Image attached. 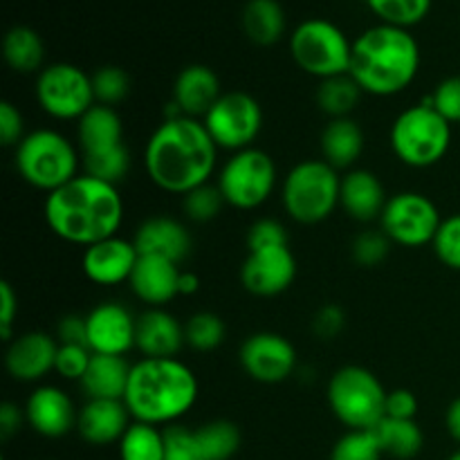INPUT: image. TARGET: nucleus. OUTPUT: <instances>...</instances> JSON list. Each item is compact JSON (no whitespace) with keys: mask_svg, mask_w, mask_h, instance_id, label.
<instances>
[{"mask_svg":"<svg viewBox=\"0 0 460 460\" xmlns=\"http://www.w3.org/2000/svg\"><path fill=\"white\" fill-rule=\"evenodd\" d=\"M58 344H81L88 346V331H85V317L79 314H67L58 322L57 328Z\"/></svg>","mask_w":460,"mask_h":460,"instance_id":"51","label":"nucleus"},{"mask_svg":"<svg viewBox=\"0 0 460 460\" xmlns=\"http://www.w3.org/2000/svg\"><path fill=\"white\" fill-rule=\"evenodd\" d=\"M205 460H229L241 447V431L229 420H211L196 429Z\"/></svg>","mask_w":460,"mask_h":460,"instance_id":"34","label":"nucleus"},{"mask_svg":"<svg viewBox=\"0 0 460 460\" xmlns=\"http://www.w3.org/2000/svg\"><path fill=\"white\" fill-rule=\"evenodd\" d=\"M279 171L272 157L263 148L250 146L245 151L232 153L220 166L216 187L225 198V205L234 209H259L270 200L277 189Z\"/></svg>","mask_w":460,"mask_h":460,"instance_id":"10","label":"nucleus"},{"mask_svg":"<svg viewBox=\"0 0 460 460\" xmlns=\"http://www.w3.org/2000/svg\"><path fill=\"white\" fill-rule=\"evenodd\" d=\"M200 385L178 358H144L133 364L124 404L135 422L171 427L198 402Z\"/></svg>","mask_w":460,"mask_h":460,"instance_id":"4","label":"nucleus"},{"mask_svg":"<svg viewBox=\"0 0 460 460\" xmlns=\"http://www.w3.org/2000/svg\"><path fill=\"white\" fill-rule=\"evenodd\" d=\"M182 207L189 220H193V223H209L225 207V198L218 187L202 184V187L193 189L187 196H182Z\"/></svg>","mask_w":460,"mask_h":460,"instance_id":"40","label":"nucleus"},{"mask_svg":"<svg viewBox=\"0 0 460 460\" xmlns=\"http://www.w3.org/2000/svg\"><path fill=\"white\" fill-rule=\"evenodd\" d=\"M447 460H460V449H458V452H454L452 456H449Z\"/></svg>","mask_w":460,"mask_h":460,"instance_id":"55","label":"nucleus"},{"mask_svg":"<svg viewBox=\"0 0 460 460\" xmlns=\"http://www.w3.org/2000/svg\"><path fill=\"white\" fill-rule=\"evenodd\" d=\"M340 171L326 160H304L292 166L283 180V209L295 223L319 225L340 207Z\"/></svg>","mask_w":460,"mask_h":460,"instance_id":"6","label":"nucleus"},{"mask_svg":"<svg viewBox=\"0 0 460 460\" xmlns=\"http://www.w3.org/2000/svg\"><path fill=\"white\" fill-rule=\"evenodd\" d=\"M85 331H88V349L93 353L124 358L130 349H135L137 317H133L126 305L103 301L85 314Z\"/></svg>","mask_w":460,"mask_h":460,"instance_id":"16","label":"nucleus"},{"mask_svg":"<svg viewBox=\"0 0 460 460\" xmlns=\"http://www.w3.org/2000/svg\"><path fill=\"white\" fill-rule=\"evenodd\" d=\"M241 367L261 385H279L295 373L296 350L277 332H254L241 346Z\"/></svg>","mask_w":460,"mask_h":460,"instance_id":"14","label":"nucleus"},{"mask_svg":"<svg viewBox=\"0 0 460 460\" xmlns=\"http://www.w3.org/2000/svg\"><path fill=\"white\" fill-rule=\"evenodd\" d=\"M445 422H447L449 436H452V438L460 445V398H456L452 404H449Z\"/></svg>","mask_w":460,"mask_h":460,"instance_id":"53","label":"nucleus"},{"mask_svg":"<svg viewBox=\"0 0 460 460\" xmlns=\"http://www.w3.org/2000/svg\"><path fill=\"white\" fill-rule=\"evenodd\" d=\"M380 443L371 431H349L335 443L331 460H382Z\"/></svg>","mask_w":460,"mask_h":460,"instance_id":"39","label":"nucleus"},{"mask_svg":"<svg viewBox=\"0 0 460 460\" xmlns=\"http://www.w3.org/2000/svg\"><path fill=\"white\" fill-rule=\"evenodd\" d=\"M22 416H25V413H22ZM22 416H21V409H18L16 404L4 402L3 407H0V431H3L4 438H9V436L21 427Z\"/></svg>","mask_w":460,"mask_h":460,"instance_id":"52","label":"nucleus"},{"mask_svg":"<svg viewBox=\"0 0 460 460\" xmlns=\"http://www.w3.org/2000/svg\"><path fill=\"white\" fill-rule=\"evenodd\" d=\"M420 70V45L411 30L373 25L353 40L349 75L362 93L394 97L416 81Z\"/></svg>","mask_w":460,"mask_h":460,"instance_id":"3","label":"nucleus"},{"mask_svg":"<svg viewBox=\"0 0 460 460\" xmlns=\"http://www.w3.org/2000/svg\"><path fill=\"white\" fill-rule=\"evenodd\" d=\"M180 272L182 270L173 261H166L162 256L139 254L137 265L130 274V290L148 308H164L169 301H173L180 295Z\"/></svg>","mask_w":460,"mask_h":460,"instance_id":"20","label":"nucleus"},{"mask_svg":"<svg viewBox=\"0 0 460 460\" xmlns=\"http://www.w3.org/2000/svg\"><path fill=\"white\" fill-rule=\"evenodd\" d=\"M288 229L277 218H261L247 229V252L270 250V247H286Z\"/></svg>","mask_w":460,"mask_h":460,"instance_id":"45","label":"nucleus"},{"mask_svg":"<svg viewBox=\"0 0 460 460\" xmlns=\"http://www.w3.org/2000/svg\"><path fill=\"white\" fill-rule=\"evenodd\" d=\"M184 344V326L169 310L148 308L137 317L135 349L142 350L144 358H175Z\"/></svg>","mask_w":460,"mask_h":460,"instance_id":"25","label":"nucleus"},{"mask_svg":"<svg viewBox=\"0 0 460 460\" xmlns=\"http://www.w3.org/2000/svg\"><path fill=\"white\" fill-rule=\"evenodd\" d=\"M377 443H380L385 456L409 460L420 454L425 436L416 420H400V418H385L380 425L373 429Z\"/></svg>","mask_w":460,"mask_h":460,"instance_id":"31","label":"nucleus"},{"mask_svg":"<svg viewBox=\"0 0 460 460\" xmlns=\"http://www.w3.org/2000/svg\"><path fill=\"white\" fill-rule=\"evenodd\" d=\"M3 57L18 75H31L40 70L45 58L43 39L27 25H13L3 39Z\"/></svg>","mask_w":460,"mask_h":460,"instance_id":"30","label":"nucleus"},{"mask_svg":"<svg viewBox=\"0 0 460 460\" xmlns=\"http://www.w3.org/2000/svg\"><path fill=\"white\" fill-rule=\"evenodd\" d=\"M216 164L218 146L202 119L193 117L162 121L144 151V166L151 182L173 196H187L193 189L209 184Z\"/></svg>","mask_w":460,"mask_h":460,"instance_id":"1","label":"nucleus"},{"mask_svg":"<svg viewBox=\"0 0 460 460\" xmlns=\"http://www.w3.org/2000/svg\"><path fill=\"white\" fill-rule=\"evenodd\" d=\"M322 155L332 169L350 171L364 151V130L353 117L331 119L322 130Z\"/></svg>","mask_w":460,"mask_h":460,"instance_id":"28","label":"nucleus"},{"mask_svg":"<svg viewBox=\"0 0 460 460\" xmlns=\"http://www.w3.org/2000/svg\"><path fill=\"white\" fill-rule=\"evenodd\" d=\"M81 162L75 144L54 128L27 133L16 146V169L30 187L52 193L79 175Z\"/></svg>","mask_w":460,"mask_h":460,"instance_id":"5","label":"nucleus"},{"mask_svg":"<svg viewBox=\"0 0 460 460\" xmlns=\"http://www.w3.org/2000/svg\"><path fill=\"white\" fill-rule=\"evenodd\" d=\"M25 137V124L22 115L13 103H0V142L3 146H18L21 139Z\"/></svg>","mask_w":460,"mask_h":460,"instance_id":"47","label":"nucleus"},{"mask_svg":"<svg viewBox=\"0 0 460 460\" xmlns=\"http://www.w3.org/2000/svg\"><path fill=\"white\" fill-rule=\"evenodd\" d=\"M431 245L440 263L460 272V214L443 218Z\"/></svg>","mask_w":460,"mask_h":460,"instance_id":"41","label":"nucleus"},{"mask_svg":"<svg viewBox=\"0 0 460 460\" xmlns=\"http://www.w3.org/2000/svg\"><path fill=\"white\" fill-rule=\"evenodd\" d=\"M389 250L391 241L386 238V234L382 229L380 232L371 229V232H364L359 236H355L350 254H353L355 263L362 265V268H376V265H380L389 256Z\"/></svg>","mask_w":460,"mask_h":460,"instance_id":"42","label":"nucleus"},{"mask_svg":"<svg viewBox=\"0 0 460 460\" xmlns=\"http://www.w3.org/2000/svg\"><path fill=\"white\" fill-rule=\"evenodd\" d=\"M121 460H164V431L155 425L135 422L126 429L119 443Z\"/></svg>","mask_w":460,"mask_h":460,"instance_id":"33","label":"nucleus"},{"mask_svg":"<svg viewBox=\"0 0 460 460\" xmlns=\"http://www.w3.org/2000/svg\"><path fill=\"white\" fill-rule=\"evenodd\" d=\"M344 310L335 304H328L323 308H319V313L314 314L313 331L319 340H332L341 332L344 328Z\"/></svg>","mask_w":460,"mask_h":460,"instance_id":"48","label":"nucleus"},{"mask_svg":"<svg viewBox=\"0 0 460 460\" xmlns=\"http://www.w3.org/2000/svg\"><path fill=\"white\" fill-rule=\"evenodd\" d=\"M81 160H84L85 173L97 180H103L108 184H115V187L126 178V173L130 169V155L124 144L102 153L81 155Z\"/></svg>","mask_w":460,"mask_h":460,"instance_id":"36","label":"nucleus"},{"mask_svg":"<svg viewBox=\"0 0 460 460\" xmlns=\"http://www.w3.org/2000/svg\"><path fill=\"white\" fill-rule=\"evenodd\" d=\"M130 368L133 364L126 362L121 355L93 353L88 371L79 385L88 400H124Z\"/></svg>","mask_w":460,"mask_h":460,"instance_id":"26","label":"nucleus"},{"mask_svg":"<svg viewBox=\"0 0 460 460\" xmlns=\"http://www.w3.org/2000/svg\"><path fill=\"white\" fill-rule=\"evenodd\" d=\"M166 454L164 460H205L198 445L196 429L182 425H171L164 429Z\"/></svg>","mask_w":460,"mask_h":460,"instance_id":"43","label":"nucleus"},{"mask_svg":"<svg viewBox=\"0 0 460 460\" xmlns=\"http://www.w3.org/2000/svg\"><path fill=\"white\" fill-rule=\"evenodd\" d=\"M386 191L382 180L368 169H350L341 178L340 207L346 216L358 223H373L380 220L386 207Z\"/></svg>","mask_w":460,"mask_h":460,"instance_id":"24","label":"nucleus"},{"mask_svg":"<svg viewBox=\"0 0 460 460\" xmlns=\"http://www.w3.org/2000/svg\"><path fill=\"white\" fill-rule=\"evenodd\" d=\"M220 97H223V90H220L218 75L209 66L193 63L175 76L171 102L180 108L184 117L205 119L207 112Z\"/></svg>","mask_w":460,"mask_h":460,"instance_id":"23","label":"nucleus"},{"mask_svg":"<svg viewBox=\"0 0 460 460\" xmlns=\"http://www.w3.org/2000/svg\"><path fill=\"white\" fill-rule=\"evenodd\" d=\"M58 340L43 331L22 332L13 337L4 353L7 373L18 382H39L54 371Z\"/></svg>","mask_w":460,"mask_h":460,"instance_id":"19","label":"nucleus"},{"mask_svg":"<svg viewBox=\"0 0 460 460\" xmlns=\"http://www.w3.org/2000/svg\"><path fill=\"white\" fill-rule=\"evenodd\" d=\"M440 211L431 198L418 191H400L386 200L380 216V229L400 247H422L434 243L438 234Z\"/></svg>","mask_w":460,"mask_h":460,"instance_id":"13","label":"nucleus"},{"mask_svg":"<svg viewBox=\"0 0 460 460\" xmlns=\"http://www.w3.org/2000/svg\"><path fill=\"white\" fill-rule=\"evenodd\" d=\"M418 400L409 389H395L386 394V416L400 420H416Z\"/></svg>","mask_w":460,"mask_h":460,"instance_id":"49","label":"nucleus"},{"mask_svg":"<svg viewBox=\"0 0 460 460\" xmlns=\"http://www.w3.org/2000/svg\"><path fill=\"white\" fill-rule=\"evenodd\" d=\"M225 322L214 313H196L184 323V340L187 346L200 353L216 350L225 341Z\"/></svg>","mask_w":460,"mask_h":460,"instance_id":"37","label":"nucleus"},{"mask_svg":"<svg viewBox=\"0 0 460 460\" xmlns=\"http://www.w3.org/2000/svg\"><path fill=\"white\" fill-rule=\"evenodd\" d=\"M200 290V279H198L196 272H189V270H182L180 272V283H178V292L182 296H191Z\"/></svg>","mask_w":460,"mask_h":460,"instance_id":"54","label":"nucleus"},{"mask_svg":"<svg viewBox=\"0 0 460 460\" xmlns=\"http://www.w3.org/2000/svg\"><path fill=\"white\" fill-rule=\"evenodd\" d=\"M36 102L45 115L58 121H79L97 103L93 75L72 63H52L36 76Z\"/></svg>","mask_w":460,"mask_h":460,"instance_id":"11","label":"nucleus"},{"mask_svg":"<svg viewBox=\"0 0 460 460\" xmlns=\"http://www.w3.org/2000/svg\"><path fill=\"white\" fill-rule=\"evenodd\" d=\"M389 142L402 164L429 169L447 155L452 146V124L434 106L420 102L395 117Z\"/></svg>","mask_w":460,"mask_h":460,"instance_id":"7","label":"nucleus"},{"mask_svg":"<svg viewBox=\"0 0 460 460\" xmlns=\"http://www.w3.org/2000/svg\"><path fill=\"white\" fill-rule=\"evenodd\" d=\"M202 124L218 148L232 153L245 151L263 128V108L250 93L232 90L223 93V97L205 115Z\"/></svg>","mask_w":460,"mask_h":460,"instance_id":"12","label":"nucleus"},{"mask_svg":"<svg viewBox=\"0 0 460 460\" xmlns=\"http://www.w3.org/2000/svg\"><path fill=\"white\" fill-rule=\"evenodd\" d=\"M386 394L376 373L364 367H341L328 382V404L350 431H371L385 420Z\"/></svg>","mask_w":460,"mask_h":460,"instance_id":"8","label":"nucleus"},{"mask_svg":"<svg viewBox=\"0 0 460 460\" xmlns=\"http://www.w3.org/2000/svg\"><path fill=\"white\" fill-rule=\"evenodd\" d=\"M76 142L81 155L102 153L124 144V124L112 106L94 103L79 121H76Z\"/></svg>","mask_w":460,"mask_h":460,"instance_id":"27","label":"nucleus"},{"mask_svg":"<svg viewBox=\"0 0 460 460\" xmlns=\"http://www.w3.org/2000/svg\"><path fill=\"white\" fill-rule=\"evenodd\" d=\"M241 25L252 43L270 48L286 34V9L279 0H247L241 13Z\"/></svg>","mask_w":460,"mask_h":460,"instance_id":"29","label":"nucleus"},{"mask_svg":"<svg viewBox=\"0 0 460 460\" xmlns=\"http://www.w3.org/2000/svg\"><path fill=\"white\" fill-rule=\"evenodd\" d=\"M431 97V106L449 121L460 124V76H447L436 85Z\"/></svg>","mask_w":460,"mask_h":460,"instance_id":"46","label":"nucleus"},{"mask_svg":"<svg viewBox=\"0 0 460 460\" xmlns=\"http://www.w3.org/2000/svg\"><path fill=\"white\" fill-rule=\"evenodd\" d=\"M93 90L97 103L115 108L117 103L128 97L130 76L117 66H103L93 75Z\"/></svg>","mask_w":460,"mask_h":460,"instance_id":"38","label":"nucleus"},{"mask_svg":"<svg viewBox=\"0 0 460 460\" xmlns=\"http://www.w3.org/2000/svg\"><path fill=\"white\" fill-rule=\"evenodd\" d=\"M43 216L54 236L85 250L117 236L124 223V200L115 184L79 173L45 196Z\"/></svg>","mask_w":460,"mask_h":460,"instance_id":"2","label":"nucleus"},{"mask_svg":"<svg viewBox=\"0 0 460 460\" xmlns=\"http://www.w3.org/2000/svg\"><path fill=\"white\" fill-rule=\"evenodd\" d=\"M25 420L36 434L45 438H63L76 427L75 402L63 389L52 385L36 386L25 402Z\"/></svg>","mask_w":460,"mask_h":460,"instance_id":"18","label":"nucleus"},{"mask_svg":"<svg viewBox=\"0 0 460 460\" xmlns=\"http://www.w3.org/2000/svg\"><path fill=\"white\" fill-rule=\"evenodd\" d=\"M142 256H162L173 263H182L191 252V234L180 220L169 216H153L144 220L133 238Z\"/></svg>","mask_w":460,"mask_h":460,"instance_id":"22","label":"nucleus"},{"mask_svg":"<svg viewBox=\"0 0 460 460\" xmlns=\"http://www.w3.org/2000/svg\"><path fill=\"white\" fill-rule=\"evenodd\" d=\"M362 94V88L350 75L331 76V79L319 81L317 106L331 119H341V117H350V112L359 106Z\"/></svg>","mask_w":460,"mask_h":460,"instance_id":"32","label":"nucleus"},{"mask_svg":"<svg viewBox=\"0 0 460 460\" xmlns=\"http://www.w3.org/2000/svg\"><path fill=\"white\" fill-rule=\"evenodd\" d=\"M292 61L319 81L349 75L353 40L340 25L326 18L301 21L290 34Z\"/></svg>","mask_w":460,"mask_h":460,"instance_id":"9","label":"nucleus"},{"mask_svg":"<svg viewBox=\"0 0 460 460\" xmlns=\"http://www.w3.org/2000/svg\"><path fill=\"white\" fill-rule=\"evenodd\" d=\"M296 279V259L290 247L247 252L243 261L241 283L254 296H277Z\"/></svg>","mask_w":460,"mask_h":460,"instance_id":"15","label":"nucleus"},{"mask_svg":"<svg viewBox=\"0 0 460 460\" xmlns=\"http://www.w3.org/2000/svg\"><path fill=\"white\" fill-rule=\"evenodd\" d=\"M373 16L385 25L411 30L427 18L434 0H364Z\"/></svg>","mask_w":460,"mask_h":460,"instance_id":"35","label":"nucleus"},{"mask_svg":"<svg viewBox=\"0 0 460 460\" xmlns=\"http://www.w3.org/2000/svg\"><path fill=\"white\" fill-rule=\"evenodd\" d=\"M18 313V299L13 288L7 281L0 283V337L3 341H12V323Z\"/></svg>","mask_w":460,"mask_h":460,"instance_id":"50","label":"nucleus"},{"mask_svg":"<svg viewBox=\"0 0 460 460\" xmlns=\"http://www.w3.org/2000/svg\"><path fill=\"white\" fill-rule=\"evenodd\" d=\"M137 261L139 252L133 241L112 236L85 247L84 256H81V270H84L85 279L97 286H119V283L130 281V274H133Z\"/></svg>","mask_w":460,"mask_h":460,"instance_id":"17","label":"nucleus"},{"mask_svg":"<svg viewBox=\"0 0 460 460\" xmlns=\"http://www.w3.org/2000/svg\"><path fill=\"white\" fill-rule=\"evenodd\" d=\"M90 359H93V350H90L88 346L58 344L54 371H57L58 377H63V380L81 382V377L88 371Z\"/></svg>","mask_w":460,"mask_h":460,"instance_id":"44","label":"nucleus"},{"mask_svg":"<svg viewBox=\"0 0 460 460\" xmlns=\"http://www.w3.org/2000/svg\"><path fill=\"white\" fill-rule=\"evenodd\" d=\"M124 400H88L79 409L76 431L90 445H112L119 443L133 422Z\"/></svg>","mask_w":460,"mask_h":460,"instance_id":"21","label":"nucleus"}]
</instances>
